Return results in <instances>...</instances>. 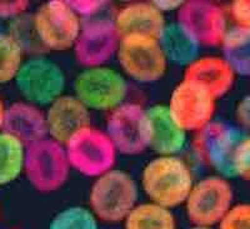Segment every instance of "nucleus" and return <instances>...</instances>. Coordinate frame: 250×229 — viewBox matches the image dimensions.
<instances>
[{
    "label": "nucleus",
    "instance_id": "obj_1",
    "mask_svg": "<svg viewBox=\"0 0 250 229\" xmlns=\"http://www.w3.org/2000/svg\"><path fill=\"white\" fill-rule=\"evenodd\" d=\"M202 161L224 178H250V136L233 124L213 120L196 133Z\"/></svg>",
    "mask_w": 250,
    "mask_h": 229
},
{
    "label": "nucleus",
    "instance_id": "obj_2",
    "mask_svg": "<svg viewBox=\"0 0 250 229\" xmlns=\"http://www.w3.org/2000/svg\"><path fill=\"white\" fill-rule=\"evenodd\" d=\"M142 185L150 202L171 209L185 203L194 185L193 174L179 157L159 156L143 169Z\"/></svg>",
    "mask_w": 250,
    "mask_h": 229
},
{
    "label": "nucleus",
    "instance_id": "obj_3",
    "mask_svg": "<svg viewBox=\"0 0 250 229\" xmlns=\"http://www.w3.org/2000/svg\"><path fill=\"white\" fill-rule=\"evenodd\" d=\"M138 195L137 182L128 172L111 169L95 178L89 192V206L98 221L118 223L135 208Z\"/></svg>",
    "mask_w": 250,
    "mask_h": 229
},
{
    "label": "nucleus",
    "instance_id": "obj_4",
    "mask_svg": "<svg viewBox=\"0 0 250 229\" xmlns=\"http://www.w3.org/2000/svg\"><path fill=\"white\" fill-rule=\"evenodd\" d=\"M70 163L65 145L44 138L26 145L24 173L30 185L40 193H51L65 184Z\"/></svg>",
    "mask_w": 250,
    "mask_h": 229
},
{
    "label": "nucleus",
    "instance_id": "obj_5",
    "mask_svg": "<svg viewBox=\"0 0 250 229\" xmlns=\"http://www.w3.org/2000/svg\"><path fill=\"white\" fill-rule=\"evenodd\" d=\"M70 167L85 177L98 178L113 169L117 161V148L106 132L83 128L65 144Z\"/></svg>",
    "mask_w": 250,
    "mask_h": 229
},
{
    "label": "nucleus",
    "instance_id": "obj_6",
    "mask_svg": "<svg viewBox=\"0 0 250 229\" xmlns=\"http://www.w3.org/2000/svg\"><path fill=\"white\" fill-rule=\"evenodd\" d=\"M31 19L38 40L44 48L54 51L74 48L82 22L69 1H46L37 9Z\"/></svg>",
    "mask_w": 250,
    "mask_h": 229
},
{
    "label": "nucleus",
    "instance_id": "obj_7",
    "mask_svg": "<svg viewBox=\"0 0 250 229\" xmlns=\"http://www.w3.org/2000/svg\"><path fill=\"white\" fill-rule=\"evenodd\" d=\"M14 82L25 102L37 107H49L64 95L66 76L54 60L33 57L23 63Z\"/></svg>",
    "mask_w": 250,
    "mask_h": 229
},
{
    "label": "nucleus",
    "instance_id": "obj_8",
    "mask_svg": "<svg viewBox=\"0 0 250 229\" xmlns=\"http://www.w3.org/2000/svg\"><path fill=\"white\" fill-rule=\"evenodd\" d=\"M117 55L123 71L135 82L144 84L162 79L168 68V59L159 39L146 35L120 38Z\"/></svg>",
    "mask_w": 250,
    "mask_h": 229
},
{
    "label": "nucleus",
    "instance_id": "obj_9",
    "mask_svg": "<svg viewBox=\"0 0 250 229\" xmlns=\"http://www.w3.org/2000/svg\"><path fill=\"white\" fill-rule=\"evenodd\" d=\"M128 94V83L122 73L109 67L86 68L74 82V95L89 111H114Z\"/></svg>",
    "mask_w": 250,
    "mask_h": 229
},
{
    "label": "nucleus",
    "instance_id": "obj_10",
    "mask_svg": "<svg viewBox=\"0 0 250 229\" xmlns=\"http://www.w3.org/2000/svg\"><path fill=\"white\" fill-rule=\"evenodd\" d=\"M234 192L227 178L210 176L194 183L185 201L188 219L194 226L213 227L233 206Z\"/></svg>",
    "mask_w": 250,
    "mask_h": 229
},
{
    "label": "nucleus",
    "instance_id": "obj_11",
    "mask_svg": "<svg viewBox=\"0 0 250 229\" xmlns=\"http://www.w3.org/2000/svg\"><path fill=\"white\" fill-rule=\"evenodd\" d=\"M216 98L211 92L195 80L178 83L170 94L168 109L170 115L185 132H199L213 122Z\"/></svg>",
    "mask_w": 250,
    "mask_h": 229
},
{
    "label": "nucleus",
    "instance_id": "obj_12",
    "mask_svg": "<svg viewBox=\"0 0 250 229\" xmlns=\"http://www.w3.org/2000/svg\"><path fill=\"white\" fill-rule=\"evenodd\" d=\"M106 133L118 152L125 156H138L149 148L150 143L146 109L138 103H124L109 114Z\"/></svg>",
    "mask_w": 250,
    "mask_h": 229
},
{
    "label": "nucleus",
    "instance_id": "obj_13",
    "mask_svg": "<svg viewBox=\"0 0 250 229\" xmlns=\"http://www.w3.org/2000/svg\"><path fill=\"white\" fill-rule=\"evenodd\" d=\"M120 35L114 20L97 18L85 22L74 46L77 62L84 68L105 65L118 53Z\"/></svg>",
    "mask_w": 250,
    "mask_h": 229
},
{
    "label": "nucleus",
    "instance_id": "obj_14",
    "mask_svg": "<svg viewBox=\"0 0 250 229\" xmlns=\"http://www.w3.org/2000/svg\"><path fill=\"white\" fill-rule=\"evenodd\" d=\"M178 23L204 46H222L228 31L223 8L208 0L183 1L178 9Z\"/></svg>",
    "mask_w": 250,
    "mask_h": 229
},
{
    "label": "nucleus",
    "instance_id": "obj_15",
    "mask_svg": "<svg viewBox=\"0 0 250 229\" xmlns=\"http://www.w3.org/2000/svg\"><path fill=\"white\" fill-rule=\"evenodd\" d=\"M49 138L60 144L77 132L91 125L90 111L75 95H62L48 107L45 113Z\"/></svg>",
    "mask_w": 250,
    "mask_h": 229
},
{
    "label": "nucleus",
    "instance_id": "obj_16",
    "mask_svg": "<svg viewBox=\"0 0 250 229\" xmlns=\"http://www.w3.org/2000/svg\"><path fill=\"white\" fill-rule=\"evenodd\" d=\"M114 24L120 38L146 35L159 39L167 26L164 13L154 3L137 1L123 6L115 15Z\"/></svg>",
    "mask_w": 250,
    "mask_h": 229
},
{
    "label": "nucleus",
    "instance_id": "obj_17",
    "mask_svg": "<svg viewBox=\"0 0 250 229\" xmlns=\"http://www.w3.org/2000/svg\"><path fill=\"white\" fill-rule=\"evenodd\" d=\"M150 127L149 148L160 156H175L187 143V132L176 124L168 105L156 104L146 109Z\"/></svg>",
    "mask_w": 250,
    "mask_h": 229
},
{
    "label": "nucleus",
    "instance_id": "obj_18",
    "mask_svg": "<svg viewBox=\"0 0 250 229\" xmlns=\"http://www.w3.org/2000/svg\"><path fill=\"white\" fill-rule=\"evenodd\" d=\"M3 130L17 137L25 145L31 144L48 136L45 113L28 102L13 103L6 108Z\"/></svg>",
    "mask_w": 250,
    "mask_h": 229
},
{
    "label": "nucleus",
    "instance_id": "obj_19",
    "mask_svg": "<svg viewBox=\"0 0 250 229\" xmlns=\"http://www.w3.org/2000/svg\"><path fill=\"white\" fill-rule=\"evenodd\" d=\"M184 79L195 80L211 92L216 99L233 88L235 73L223 57H199L185 68Z\"/></svg>",
    "mask_w": 250,
    "mask_h": 229
},
{
    "label": "nucleus",
    "instance_id": "obj_20",
    "mask_svg": "<svg viewBox=\"0 0 250 229\" xmlns=\"http://www.w3.org/2000/svg\"><path fill=\"white\" fill-rule=\"evenodd\" d=\"M159 43L168 62L176 65L188 67L199 58L200 44L178 22L167 24Z\"/></svg>",
    "mask_w": 250,
    "mask_h": 229
},
{
    "label": "nucleus",
    "instance_id": "obj_21",
    "mask_svg": "<svg viewBox=\"0 0 250 229\" xmlns=\"http://www.w3.org/2000/svg\"><path fill=\"white\" fill-rule=\"evenodd\" d=\"M220 46L235 75L250 76V30L236 25L228 29Z\"/></svg>",
    "mask_w": 250,
    "mask_h": 229
},
{
    "label": "nucleus",
    "instance_id": "obj_22",
    "mask_svg": "<svg viewBox=\"0 0 250 229\" xmlns=\"http://www.w3.org/2000/svg\"><path fill=\"white\" fill-rule=\"evenodd\" d=\"M26 145L6 132H0V185L13 183L24 172Z\"/></svg>",
    "mask_w": 250,
    "mask_h": 229
},
{
    "label": "nucleus",
    "instance_id": "obj_23",
    "mask_svg": "<svg viewBox=\"0 0 250 229\" xmlns=\"http://www.w3.org/2000/svg\"><path fill=\"white\" fill-rule=\"evenodd\" d=\"M124 223L125 229H176L171 210L153 202L137 204Z\"/></svg>",
    "mask_w": 250,
    "mask_h": 229
},
{
    "label": "nucleus",
    "instance_id": "obj_24",
    "mask_svg": "<svg viewBox=\"0 0 250 229\" xmlns=\"http://www.w3.org/2000/svg\"><path fill=\"white\" fill-rule=\"evenodd\" d=\"M24 48L10 33H0V85L15 80L23 65Z\"/></svg>",
    "mask_w": 250,
    "mask_h": 229
},
{
    "label": "nucleus",
    "instance_id": "obj_25",
    "mask_svg": "<svg viewBox=\"0 0 250 229\" xmlns=\"http://www.w3.org/2000/svg\"><path fill=\"white\" fill-rule=\"evenodd\" d=\"M49 229H98V219L90 209L84 206H69L57 213Z\"/></svg>",
    "mask_w": 250,
    "mask_h": 229
},
{
    "label": "nucleus",
    "instance_id": "obj_26",
    "mask_svg": "<svg viewBox=\"0 0 250 229\" xmlns=\"http://www.w3.org/2000/svg\"><path fill=\"white\" fill-rule=\"evenodd\" d=\"M219 229H250V204L233 206L219 223Z\"/></svg>",
    "mask_w": 250,
    "mask_h": 229
},
{
    "label": "nucleus",
    "instance_id": "obj_27",
    "mask_svg": "<svg viewBox=\"0 0 250 229\" xmlns=\"http://www.w3.org/2000/svg\"><path fill=\"white\" fill-rule=\"evenodd\" d=\"M29 8L26 0H0V19H17L23 17Z\"/></svg>",
    "mask_w": 250,
    "mask_h": 229
},
{
    "label": "nucleus",
    "instance_id": "obj_28",
    "mask_svg": "<svg viewBox=\"0 0 250 229\" xmlns=\"http://www.w3.org/2000/svg\"><path fill=\"white\" fill-rule=\"evenodd\" d=\"M230 15L236 26L250 30V0H235L230 4Z\"/></svg>",
    "mask_w": 250,
    "mask_h": 229
},
{
    "label": "nucleus",
    "instance_id": "obj_29",
    "mask_svg": "<svg viewBox=\"0 0 250 229\" xmlns=\"http://www.w3.org/2000/svg\"><path fill=\"white\" fill-rule=\"evenodd\" d=\"M69 4L79 17H90L104 8L105 3L95 1V0H74V1H69Z\"/></svg>",
    "mask_w": 250,
    "mask_h": 229
},
{
    "label": "nucleus",
    "instance_id": "obj_30",
    "mask_svg": "<svg viewBox=\"0 0 250 229\" xmlns=\"http://www.w3.org/2000/svg\"><path fill=\"white\" fill-rule=\"evenodd\" d=\"M235 118L244 129L250 130V94L242 98L236 104Z\"/></svg>",
    "mask_w": 250,
    "mask_h": 229
},
{
    "label": "nucleus",
    "instance_id": "obj_31",
    "mask_svg": "<svg viewBox=\"0 0 250 229\" xmlns=\"http://www.w3.org/2000/svg\"><path fill=\"white\" fill-rule=\"evenodd\" d=\"M154 4L164 13L168 10H173V9H179L183 1H154Z\"/></svg>",
    "mask_w": 250,
    "mask_h": 229
},
{
    "label": "nucleus",
    "instance_id": "obj_32",
    "mask_svg": "<svg viewBox=\"0 0 250 229\" xmlns=\"http://www.w3.org/2000/svg\"><path fill=\"white\" fill-rule=\"evenodd\" d=\"M5 113H6V107L4 104L3 99L0 98V132H3L4 122H5Z\"/></svg>",
    "mask_w": 250,
    "mask_h": 229
},
{
    "label": "nucleus",
    "instance_id": "obj_33",
    "mask_svg": "<svg viewBox=\"0 0 250 229\" xmlns=\"http://www.w3.org/2000/svg\"><path fill=\"white\" fill-rule=\"evenodd\" d=\"M189 229H214L213 227H200V226H193Z\"/></svg>",
    "mask_w": 250,
    "mask_h": 229
},
{
    "label": "nucleus",
    "instance_id": "obj_34",
    "mask_svg": "<svg viewBox=\"0 0 250 229\" xmlns=\"http://www.w3.org/2000/svg\"><path fill=\"white\" fill-rule=\"evenodd\" d=\"M0 219H1V208H0Z\"/></svg>",
    "mask_w": 250,
    "mask_h": 229
}]
</instances>
